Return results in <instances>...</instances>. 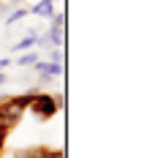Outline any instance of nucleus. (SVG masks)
<instances>
[{
    "label": "nucleus",
    "instance_id": "dca6fc26",
    "mask_svg": "<svg viewBox=\"0 0 158 158\" xmlns=\"http://www.w3.org/2000/svg\"><path fill=\"white\" fill-rule=\"evenodd\" d=\"M19 3H22V0H8V6H19Z\"/></svg>",
    "mask_w": 158,
    "mask_h": 158
},
{
    "label": "nucleus",
    "instance_id": "f3484780",
    "mask_svg": "<svg viewBox=\"0 0 158 158\" xmlns=\"http://www.w3.org/2000/svg\"><path fill=\"white\" fill-rule=\"evenodd\" d=\"M44 3H55V0H44Z\"/></svg>",
    "mask_w": 158,
    "mask_h": 158
},
{
    "label": "nucleus",
    "instance_id": "20e7f679",
    "mask_svg": "<svg viewBox=\"0 0 158 158\" xmlns=\"http://www.w3.org/2000/svg\"><path fill=\"white\" fill-rule=\"evenodd\" d=\"M63 44H65V33H63V27H52L47 35H41V33H38V47H47V49L57 47V49H63Z\"/></svg>",
    "mask_w": 158,
    "mask_h": 158
},
{
    "label": "nucleus",
    "instance_id": "4468645a",
    "mask_svg": "<svg viewBox=\"0 0 158 158\" xmlns=\"http://www.w3.org/2000/svg\"><path fill=\"white\" fill-rule=\"evenodd\" d=\"M8 65H11V60H8V57H0V71H6Z\"/></svg>",
    "mask_w": 158,
    "mask_h": 158
},
{
    "label": "nucleus",
    "instance_id": "7ed1b4c3",
    "mask_svg": "<svg viewBox=\"0 0 158 158\" xmlns=\"http://www.w3.org/2000/svg\"><path fill=\"white\" fill-rule=\"evenodd\" d=\"M35 74L41 82H49L55 77H63V63H49V60H35Z\"/></svg>",
    "mask_w": 158,
    "mask_h": 158
},
{
    "label": "nucleus",
    "instance_id": "1a4fd4ad",
    "mask_svg": "<svg viewBox=\"0 0 158 158\" xmlns=\"http://www.w3.org/2000/svg\"><path fill=\"white\" fill-rule=\"evenodd\" d=\"M27 14H30L27 8H22V6H16L14 11H8V16H6V27H14L16 22H22V19H25Z\"/></svg>",
    "mask_w": 158,
    "mask_h": 158
},
{
    "label": "nucleus",
    "instance_id": "9d476101",
    "mask_svg": "<svg viewBox=\"0 0 158 158\" xmlns=\"http://www.w3.org/2000/svg\"><path fill=\"white\" fill-rule=\"evenodd\" d=\"M35 60H38V52L30 49V52H22V55L16 57V65H33Z\"/></svg>",
    "mask_w": 158,
    "mask_h": 158
},
{
    "label": "nucleus",
    "instance_id": "9b49d317",
    "mask_svg": "<svg viewBox=\"0 0 158 158\" xmlns=\"http://www.w3.org/2000/svg\"><path fill=\"white\" fill-rule=\"evenodd\" d=\"M49 63H63V49H57V47L49 49Z\"/></svg>",
    "mask_w": 158,
    "mask_h": 158
},
{
    "label": "nucleus",
    "instance_id": "a211bd4d",
    "mask_svg": "<svg viewBox=\"0 0 158 158\" xmlns=\"http://www.w3.org/2000/svg\"><path fill=\"white\" fill-rule=\"evenodd\" d=\"M0 98H3V95H0Z\"/></svg>",
    "mask_w": 158,
    "mask_h": 158
},
{
    "label": "nucleus",
    "instance_id": "423d86ee",
    "mask_svg": "<svg viewBox=\"0 0 158 158\" xmlns=\"http://www.w3.org/2000/svg\"><path fill=\"white\" fill-rule=\"evenodd\" d=\"M35 47H38V30H30L27 35H25V38H22V41H16L11 49L22 55V52H30V49H35Z\"/></svg>",
    "mask_w": 158,
    "mask_h": 158
},
{
    "label": "nucleus",
    "instance_id": "ddd939ff",
    "mask_svg": "<svg viewBox=\"0 0 158 158\" xmlns=\"http://www.w3.org/2000/svg\"><path fill=\"white\" fill-rule=\"evenodd\" d=\"M6 139H8V128L0 126V153H3V147H6Z\"/></svg>",
    "mask_w": 158,
    "mask_h": 158
},
{
    "label": "nucleus",
    "instance_id": "f8f14e48",
    "mask_svg": "<svg viewBox=\"0 0 158 158\" xmlns=\"http://www.w3.org/2000/svg\"><path fill=\"white\" fill-rule=\"evenodd\" d=\"M52 27H65V14H52Z\"/></svg>",
    "mask_w": 158,
    "mask_h": 158
},
{
    "label": "nucleus",
    "instance_id": "2eb2a0df",
    "mask_svg": "<svg viewBox=\"0 0 158 158\" xmlns=\"http://www.w3.org/2000/svg\"><path fill=\"white\" fill-rule=\"evenodd\" d=\"M6 85V71H0V87Z\"/></svg>",
    "mask_w": 158,
    "mask_h": 158
},
{
    "label": "nucleus",
    "instance_id": "0eeeda50",
    "mask_svg": "<svg viewBox=\"0 0 158 158\" xmlns=\"http://www.w3.org/2000/svg\"><path fill=\"white\" fill-rule=\"evenodd\" d=\"M27 11L35 14V16H47V19H52V14H55V3H44V0H38L35 6L27 8Z\"/></svg>",
    "mask_w": 158,
    "mask_h": 158
},
{
    "label": "nucleus",
    "instance_id": "39448f33",
    "mask_svg": "<svg viewBox=\"0 0 158 158\" xmlns=\"http://www.w3.org/2000/svg\"><path fill=\"white\" fill-rule=\"evenodd\" d=\"M16 158H63V153L49 150V147H27V150H19Z\"/></svg>",
    "mask_w": 158,
    "mask_h": 158
},
{
    "label": "nucleus",
    "instance_id": "6e6552de",
    "mask_svg": "<svg viewBox=\"0 0 158 158\" xmlns=\"http://www.w3.org/2000/svg\"><path fill=\"white\" fill-rule=\"evenodd\" d=\"M35 95H38V90H35V87H33V90H25V93H19V95H14V104L16 106H19V109H30V104H33V98H35Z\"/></svg>",
    "mask_w": 158,
    "mask_h": 158
},
{
    "label": "nucleus",
    "instance_id": "f03ea898",
    "mask_svg": "<svg viewBox=\"0 0 158 158\" xmlns=\"http://www.w3.org/2000/svg\"><path fill=\"white\" fill-rule=\"evenodd\" d=\"M22 114H25V109L16 106L14 98H0V126H6V128L16 126L22 120Z\"/></svg>",
    "mask_w": 158,
    "mask_h": 158
},
{
    "label": "nucleus",
    "instance_id": "f257e3e1",
    "mask_svg": "<svg viewBox=\"0 0 158 158\" xmlns=\"http://www.w3.org/2000/svg\"><path fill=\"white\" fill-rule=\"evenodd\" d=\"M60 106H63V98H57V95H52V93H38L30 104V112L38 120H49V117H55L60 112Z\"/></svg>",
    "mask_w": 158,
    "mask_h": 158
}]
</instances>
